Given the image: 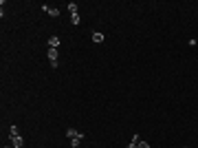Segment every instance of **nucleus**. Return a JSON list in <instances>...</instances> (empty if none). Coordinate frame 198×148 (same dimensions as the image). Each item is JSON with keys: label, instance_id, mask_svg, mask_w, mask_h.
<instances>
[{"label": "nucleus", "instance_id": "1", "mask_svg": "<svg viewBox=\"0 0 198 148\" xmlns=\"http://www.w3.org/2000/svg\"><path fill=\"white\" fill-rule=\"evenodd\" d=\"M84 139H86V133H82V130H79V135H77V137H73V139H71V146H73V148H77V146L82 144Z\"/></svg>", "mask_w": 198, "mask_h": 148}, {"label": "nucleus", "instance_id": "2", "mask_svg": "<svg viewBox=\"0 0 198 148\" xmlns=\"http://www.w3.org/2000/svg\"><path fill=\"white\" fill-rule=\"evenodd\" d=\"M42 9H44V11H46V13H49V16H53V18H57V16H60V11H57V9H55V7H49V4H42Z\"/></svg>", "mask_w": 198, "mask_h": 148}, {"label": "nucleus", "instance_id": "3", "mask_svg": "<svg viewBox=\"0 0 198 148\" xmlns=\"http://www.w3.org/2000/svg\"><path fill=\"white\" fill-rule=\"evenodd\" d=\"M22 144H24V139H22L20 135H15V137H11V146H13V148H22Z\"/></svg>", "mask_w": 198, "mask_h": 148}, {"label": "nucleus", "instance_id": "4", "mask_svg": "<svg viewBox=\"0 0 198 148\" xmlns=\"http://www.w3.org/2000/svg\"><path fill=\"white\" fill-rule=\"evenodd\" d=\"M60 47V38L57 36H51L49 38V49H57Z\"/></svg>", "mask_w": 198, "mask_h": 148}, {"label": "nucleus", "instance_id": "5", "mask_svg": "<svg viewBox=\"0 0 198 148\" xmlns=\"http://www.w3.org/2000/svg\"><path fill=\"white\" fill-rule=\"evenodd\" d=\"M49 60L51 62H60L57 60V49H49Z\"/></svg>", "mask_w": 198, "mask_h": 148}, {"label": "nucleus", "instance_id": "6", "mask_svg": "<svg viewBox=\"0 0 198 148\" xmlns=\"http://www.w3.org/2000/svg\"><path fill=\"white\" fill-rule=\"evenodd\" d=\"M93 42H97V44H101V42H104V33L95 31V33H93Z\"/></svg>", "mask_w": 198, "mask_h": 148}, {"label": "nucleus", "instance_id": "7", "mask_svg": "<svg viewBox=\"0 0 198 148\" xmlns=\"http://www.w3.org/2000/svg\"><path fill=\"white\" fill-rule=\"evenodd\" d=\"M77 135H79V130H75V128H68V130H66V137H68V139L77 137Z\"/></svg>", "mask_w": 198, "mask_h": 148}, {"label": "nucleus", "instance_id": "8", "mask_svg": "<svg viewBox=\"0 0 198 148\" xmlns=\"http://www.w3.org/2000/svg\"><path fill=\"white\" fill-rule=\"evenodd\" d=\"M66 9L71 11V16H73V13H77V4H75V2H68V4H66Z\"/></svg>", "mask_w": 198, "mask_h": 148}, {"label": "nucleus", "instance_id": "9", "mask_svg": "<svg viewBox=\"0 0 198 148\" xmlns=\"http://www.w3.org/2000/svg\"><path fill=\"white\" fill-rule=\"evenodd\" d=\"M15 135H20L18 126H11V128H9V137H15Z\"/></svg>", "mask_w": 198, "mask_h": 148}, {"label": "nucleus", "instance_id": "10", "mask_svg": "<svg viewBox=\"0 0 198 148\" xmlns=\"http://www.w3.org/2000/svg\"><path fill=\"white\" fill-rule=\"evenodd\" d=\"M71 25H79V13H73L71 16Z\"/></svg>", "mask_w": 198, "mask_h": 148}, {"label": "nucleus", "instance_id": "11", "mask_svg": "<svg viewBox=\"0 0 198 148\" xmlns=\"http://www.w3.org/2000/svg\"><path fill=\"white\" fill-rule=\"evenodd\" d=\"M137 148H150V144H148V141H143V139H141L139 144H137Z\"/></svg>", "mask_w": 198, "mask_h": 148}, {"label": "nucleus", "instance_id": "12", "mask_svg": "<svg viewBox=\"0 0 198 148\" xmlns=\"http://www.w3.org/2000/svg\"><path fill=\"white\" fill-rule=\"evenodd\" d=\"M139 141H141V137H139L137 133H134V135H132V144H139Z\"/></svg>", "mask_w": 198, "mask_h": 148}, {"label": "nucleus", "instance_id": "13", "mask_svg": "<svg viewBox=\"0 0 198 148\" xmlns=\"http://www.w3.org/2000/svg\"><path fill=\"white\" fill-rule=\"evenodd\" d=\"M126 148H137V144H132V141H130V144H128Z\"/></svg>", "mask_w": 198, "mask_h": 148}]
</instances>
